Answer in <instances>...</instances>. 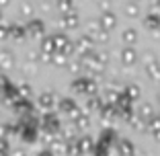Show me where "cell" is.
I'll return each instance as SVG.
<instances>
[{
  "instance_id": "cell-1",
  "label": "cell",
  "mask_w": 160,
  "mask_h": 156,
  "mask_svg": "<svg viewBox=\"0 0 160 156\" xmlns=\"http://www.w3.org/2000/svg\"><path fill=\"white\" fill-rule=\"evenodd\" d=\"M138 117H140V119H146V121L154 117V109H152V105H148V103L142 105L140 111H138Z\"/></svg>"
},
{
  "instance_id": "cell-2",
  "label": "cell",
  "mask_w": 160,
  "mask_h": 156,
  "mask_svg": "<svg viewBox=\"0 0 160 156\" xmlns=\"http://www.w3.org/2000/svg\"><path fill=\"white\" fill-rule=\"evenodd\" d=\"M119 156H133V146L129 140L119 142Z\"/></svg>"
},
{
  "instance_id": "cell-3",
  "label": "cell",
  "mask_w": 160,
  "mask_h": 156,
  "mask_svg": "<svg viewBox=\"0 0 160 156\" xmlns=\"http://www.w3.org/2000/svg\"><path fill=\"white\" fill-rule=\"evenodd\" d=\"M80 152H90L92 150V140H88V138H84V140H80V146H78Z\"/></svg>"
},
{
  "instance_id": "cell-4",
  "label": "cell",
  "mask_w": 160,
  "mask_h": 156,
  "mask_svg": "<svg viewBox=\"0 0 160 156\" xmlns=\"http://www.w3.org/2000/svg\"><path fill=\"white\" fill-rule=\"evenodd\" d=\"M148 121H150V129H152V132H156V129H160V119L152 117V119H148Z\"/></svg>"
},
{
  "instance_id": "cell-5",
  "label": "cell",
  "mask_w": 160,
  "mask_h": 156,
  "mask_svg": "<svg viewBox=\"0 0 160 156\" xmlns=\"http://www.w3.org/2000/svg\"><path fill=\"white\" fill-rule=\"evenodd\" d=\"M127 93H129V99H136V97H138V88H136V86H129Z\"/></svg>"
},
{
  "instance_id": "cell-6",
  "label": "cell",
  "mask_w": 160,
  "mask_h": 156,
  "mask_svg": "<svg viewBox=\"0 0 160 156\" xmlns=\"http://www.w3.org/2000/svg\"><path fill=\"white\" fill-rule=\"evenodd\" d=\"M154 133V138H156V142H160V129H156V132H152Z\"/></svg>"
}]
</instances>
